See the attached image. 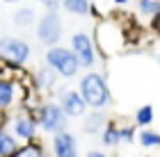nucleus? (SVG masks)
I'll list each match as a JSON object with an SVG mask.
<instances>
[{
    "label": "nucleus",
    "instance_id": "nucleus-1",
    "mask_svg": "<svg viewBox=\"0 0 160 157\" xmlns=\"http://www.w3.org/2000/svg\"><path fill=\"white\" fill-rule=\"evenodd\" d=\"M78 91L82 94L89 109H105V107L112 103V94H110V87H108L103 73H98V71H94V68H89L80 77Z\"/></svg>",
    "mask_w": 160,
    "mask_h": 157
},
{
    "label": "nucleus",
    "instance_id": "nucleus-2",
    "mask_svg": "<svg viewBox=\"0 0 160 157\" xmlns=\"http://www.w3.org/2000/svg\"><path fill=\"white\" fill-rule=\"evenodd\" d=\"M32 114H34V118H37L39 130L50 134V137H53L55 132L67 130L69 116L64 114V109L60 107L57 100H39L37 105L32 107Z\"/></svg>",
    "mask_w": 160,
    "mask_h": 157
},
{
    "label": "nucleus",
    "instance_id": "nucleus-3",
    "mask_svg": "<svg viewBox=\"0 0 160 157\" xmlns=\"http://www.w3.org/2000/svg\"><path fill=\"white\" fill-rule=\"evenodd\" d=\"M43 59H46V66H50L62 80H73L80 73V62L69 46L57 44V46L46 48V57Z\"/></svg>",
    "mask_w": 160,
    "mask_h": 157
},
{
    "label": "nucleus",
    "instance_id": "nucleus-4",
    "mask_svg": "<svg viewBox=\"0 0 160 157\" xmlns=\"http://www.w3.org/2000/svg\"><path fill=\"white\" fill-rule=\"evenodd\" d=\"M94 44H96V48L105 57H110L126 46V34H123V30L119 27L117 21L105 18L94 27Z\"/></svg>",
    "mask_w": 160,
    "mask_h": 157
},
{
    "label": "nucleus",
    "instance_id": "nucleus-5",
    "mask_svg": "<svg viewBox=\"0 0 160 157\" xmlns=\"http://www.w3.org/2000/svg\"><path fill=\"white\" fill-rule=\"evenodd\" d=\"M7 127L12 130V134L21 141V144L34 141V139L39 137L37 118H34L32 109H28V107H18V109H14L12 116L7 118Z\"/></svg>",
    "mask_w": 160,
    "mask_h": 157
},
{
    "label": "nucleus",
    "instance_id": "nucleus-6",
    "mask_svg": "<svg viewBox=\"0 0 160 157\" xmlns=\"http://www.w3.org/2000/svg\"><path fill=\"white\" fill-rule=\"evenodd\" d=\"M32 48L25 39L18 37H0V62L12 68H23L30 62Z\"/></svg>",
    "mask_w": 160,
    "mask_h": 157
},
{
    "label": "nucleus",
    "instance_id": "nucleus-7",
    "mask_svg": "<svg viewBox=\"0 0 160 157\" xmlns=\"http://www.w3.org/2000/svg\"><path fill=\"white\" fill-rule=\"evenodd\" d=\"M25 103H28V94H25L23 82L18 77L0 75V112L12 114L14 109L23 107Z\"/></svg>",
    "mask_w": 160,
    "mask_h": 157
},
{
    "label": "nucleus",
    "instance_id": "nucleus-8",
    "mask_svg": "<svg viewBox=\"0 0 160 157\" xmlns=\"http://www.w3.org/2000/svg\"><path fill=\"white\" fill-rule=\"evenodd\" d=\"M34 34H37V41L41 46H57L62 41V34H64V25H62V18L60 14H50V12H43V16L34 23Z\"/></svg>",
    "mask_w": 160,
    "mask_h": 157
},
{
    "label": "nucleus",
    "instance_id": "nucleus-9",
    "mask_svg": "<svg viewBox=\"0 0 160 157\" xmlns=\"http://www.w3.org/2000/svg\"><path fill=\"white\" fill-rule=\"evenodd\" d=\"M71 50H73V55L78 57V62H80V68H85V71H89L96 66V62H98V55H96V44H94V37L89 32H73L71 34Z\"/></svg>",
    "mask_w": 160,
    "mask_h": 157
},
{
    "label": "nucleus",
    "instance_id": "nucleus-10",
    "mask_svg": "<svg viewBox=\"0 0 160 157\" xmlns=\"http://www.w3.org/2000/svg\"><path fill=\"white\" fill-rule=\"evenodd\" d=\"M57 103H60V107L69 118H82L89 109L78 89H60L57 91Z\"/></svg>",
    "mask_w": 160,
    "mask_h": 157
},
{
    "label": "nucleus",
    "instance_id": "nucleus-11",
    "mask_svg": "<svg viewBox=\"0 0 160 157\" xmlns=\"http://www.w3.org/2000/svg\"><path fill=\"white\" fill-rule=\"evenodd\" d=\"M50 153H53V157H80L76 134L69 130L55 132L50 139Z\"/></svg>",
    "mask_w": 160,
    "mask_h": 157
},
{
    "label": "nucleus",
    "instance_id": "nucleus-12",
    "mask_svg": "<svg viewBox=\"0 0 160 157\" xmlns=\"http://www.w3.org/2000/svg\"><path fill=\"white\" fill-rule=\"evenodd\" d=\"M57 80H60V75H57L50 66H41V68L34 71V75H32L34 89L41 91V94H50V91L57 87Z\"/></svg>",
    "mask_w": 160,
    "mask_h": 157
},
{
    "label": "nucleus",
    "instance_id": "nucleus-13",
    "mask_svg": "<svg viewBox=\"0 0 160 157\" xmlns=\"http://www.w3.org/2000/svg\"><path fill=\"white\" fill-rule=\"evenodd\" d=\"M108 123V116L103 109H87V114L82 116V132L85 134H101L103 127Z\"/></svg>",
    "mask_w": 160,
    "mask_h": 157
},
{
    "label": "nucleus",
    "instance_id": "nucleus-14",
    "mask_svg": "<svg viewBox=\"0 0 160 157\" xmlns=\"http://www.w3.org/2000/svg\"><path fill=\"white\" fill-rule=\"evenodd\" d=\"M18 146H21V141L12 134V130L7 127V121H5L0 125V157H12Z\"/></svg>",
    "mask_w": 160,
    "mask_h": 157
},
{
    "label": "nucleus",
    "instance_id": "nucleus-15",
    "mask_svg": "<svg viewBox=\"0 0 160 157\" xmlns=\"http://www.w3.org/2000/svg\"><path fill=\"white\" fill-rule=\"evenodd\" d=\"M12 23L16 27H21V30L32 27L37 23V12H34L32 7H18V9L14 12V16H12Z\"/></svg>",
    "mask_w": 160,
    "mask_h": 157
},
{
    "label": "nucleus",
    "instance_id": "nucleus-16",
    "mask_svg": "<svg viewBox=\"0 0 160 157\" xmlns=\"http://www.w3.org/2000/svg\"><path fill=\"white\" fill-rule=\"evenodd\" d=\"M62 9L71 16H89L92 0H62Z\"/></svg>",
    "mask_w": 160,
    "mask_h": 157
},
{
    "label": "nucleus",
    "instance_id": "nucleus-17",
    "mask_svg": "<svg viewBox=\"0 0 160 157\" xmlns=\"http://www.w3.org/2000/svg\"><path fill=\"white\" fill-rule=\"evenodd\" d=\"M101 141H103V146L108 148H114L121 144V134H119V125L114 123V121L108 118V123L103 127V132H101Z\"/></svg>",
    "mask_w": 160,
    "mask_h": 157
},
{
    "label": "nucleus",
    "instance_id": "nucleus-18",
    "mask_svg": "<svg viewBox=\"0 0 160 157\" xmlns=\"http://www.w3.org/2000/svg\"><path fill=\"white\" fill-rule=\"evenodd\" d=\"M12 157H48V153H46V148L34 139V141H28V144H21Z\"/></svg>",
    "mask_w": 160,
    "mask_h": 157
},
{
    "label": "nucleus",
    "instance_id": "nucleus-19",
    "mask_svg": "<svg viewBox=\"0 0 160 157\" xmlns=\"http://www.w3.org/2000/svg\"><path fill=\"white\" fill-rule=\"evenodd\" d=\"M137 141H140L142 148H160V132L151 130V127H142L140 132H137Z\"/></svg>",
    "mask_w": 160,
    "mask_h": 157
},
{
    "label": "nucleus",
    "instance_id": "nucleus-20",
    "mask_svg": "<svg viewBox=\"0 0 160 157\" xmlns=\"http://www.w3.org/2000/svg\"><path fill=\"white\" fill-rule=\"evenodd\" d=\"M153 118H156V114H153V107L151 105H142L140 109L135 112V125L137 127H151Z\"/></svg>",
    "mask_w": 160,
    "mask_h": 157
},
{
    "label": "nucleus",
    "instance_id": "nucleus-21",
    "mask_svg": "<svg viewBox=\"0 0 160 157\" xmlns=\"http://www.w3.org/2000/svg\"><path fill=\"white\" fill-rule=\"evenodd\" d=\"M135 7H137V14H140L142 18H151V16L158 12L160 0H137Z\"/></svg>",
    "mask_w": 160,
    "mask_h": 157
},
{
    "label": "nucleus",
    "instance_id": "nucleus-22",
    "mask_svg": "<svg viewBox=\"0 0 160 157\" xmlns=\"http://www.w3.org/2000/svg\"><path fill=\"white\" fill-rule=\"evenodd\" d=\"M119 134H121V144H130L137 137V130L133 125H119Z\"/></svg>",
    "mask_w": 160,
    "mask_h": 157
},
{
    "label": "nucleus",
    "instance_id": "nucleus-23",
    "mask_svg": "<svg viewBox=\"0 0 160 157\" xmlns=\"http://www.w3.org/2000/svg\"><path fill=\"white\" fill-rule=\"evenodd\" d=\"M43 12H50V14H60L62 9V0H43Z\"/></svg>",
    "mask_w": 160,
    "mask_h": 157
},
{
    "label": "nucleus",
    "instance_id": "nucleus-24",
    "mask_svg": "<svg viewBox=\"0 0 160 157\" xmlns=\"http://www.w3.org/2000/svg\"><path fill=\"white\" fill-rule=\"evenodd\" d=\"M149 27H151V30H153L158 37H160V7H158V12L153 14V16L149 18Z\"/></svg>",
    "mask_w": 160,
    "mask_h": 157
},
{
    "label": "nucleus",
    "instance_id": "nucleus-25",
    "mask_svg": "<svg viewBox=\"0 0 160 157\" xmlns=\"http://www.w3.org/2000/svg\"><path fill=\"white\" fill-rule=\"evenodd\" d=\"M85 157H110V155H105L103 150H89V153H87Z\"/></svg>",
    "mask_w": 160,
    "mask_h": 157
},
{
    "label": "nucleus",
    "instance_id": "nucleus-26",
    "mask_svg": "<svg viewBox=\"0 0 160 157\" xmlns=\"http://www.w3.org/2000/svg\"><path fill=\"white\" fill-rule=\"evenodd\" d=\"M112 2H114V5H117V7H123V5H128V2H130V0H112Z\"/></svg>",
    "mask_w": 160,
    "mask_h": 157
},
{
    "label": "nucleus",
    "instance_id": "nucleus-27",
    "mask_svg": "<svg viewBox=\"0 0 160 157\" xmlns=\"http://www.w3.org/2000/svg\"><path fill=\"white\" fill-rule=\"evenodd\" d=\"M5 121H7V114H2V112H0V125H2Z\"/></svg>",
    "mask_w": 160,
    "mask_h": 157
},
{
    "label": "nucleus",
    "instance_id": "nucleus-28",
    "mask_svg": "<svg viewBox=\"0 0 160 157\" xmlns=\"http://www.w3.org/2000/svg\"><path fill=\"white\" fill-rule=\"evenodd\" d=\"M7 5H16V2H21V0H5Z\"/></svg>",
    "mask_w": 160,
    "mask_h": 157
},
{
    "label": "nucleus",
    "instance_id": "nucleus-29",
    "mask_svg": "<svg viewBox=\"0 0 160 157\" xmlns=\"http://www.w3.org/2000/svg\"><path fill=\"white\" fill-rule=\"evenodd\" d=\"M158 64H160V53H158Z\"/></svg>",
    "mask_w": 160,
    "mask_h": 157
},
{
    "label": "nucleus",
    "instance_id": "nucleus-30",
    "mask_svg": "<svg viewBox=\"0 0 160 157\" xmlns=\"http://www.w3.org/2000/svg\"><path fill=\"white\" fill-rule=\"evenodd\" d=\"M37 2H43V0H37Z\"/></svg>",
    "mask_w": 160,
    "mask_h": 157
}]
</instances>
